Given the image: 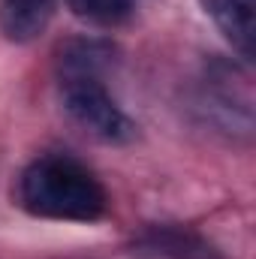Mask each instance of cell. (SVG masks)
<instances>
[{
  "instance_id": "6da1fadb",
  "label": "cell",
  "mask_w": 256,
  "mask_h": 259,
  "mask_svg": "<svg viewBox=\"0 0 256 259\" xmlns=\"http://www.w3.org/2000/svg\"><path fill=\"white\" fill-rule=\"evenodd\" d=\"M15 196L27 214L42 220L94 223L109 208V196L94 172L61 154L33 160L21 172Z\"/></svg>"
},
{
  "instance_id": "7a4b0ae2",
  "label": "cell",
  "mask_w": 256,
  "mask_h": 259,
  "mask_svg": "<svg viewBox=\"0 0 256 259\" xmlns=\"http://www.w3.org/2000/svg\"><path fill=\"white\" fill-rule=\"evenodd\" d=\"M61 100L69 118L103 142L121 145L136 133L133 121L106 91L100 75H61Z\"/></svg>"
},
{
  "instance_id": "3957f363",
  "label": "cell",
  "mask_w": 256,
  "mask_h": 259,
  "mask_svg": "<svg viewBox=\"0 0 256 259\" xmlns=\"http://www.w3.org/2000/svg\"><path fill=\"white\" fill-rule=\"evenodd\" d=\"M226 42L247 64L256 55V0H199Z\"/></svg>"
},
{
  "instance_id": "277c9868",
  "label": "cell",
  "mask_w": 256,
  "mask_h": 259,
  "mask_svg": "<svg viewBox=\"0 0 256 259\" xmlns=\"http://www.w3.org/2000/svg\"><path fill=\"white\" fill-rule=\"evenodd\" d=\"M55 15V0H0V27L12 42L36 39Z\"/></svg>"
},
{
  "instance_id": "5b68a950",
  "label": "cell",
  "mask_w": 256,
  "mask_h": 259,
  "mask_svg": "<svg viewBox=\"0 0 256 259\" xmlns=\"http://www.w3.org/2000/svg\"><path fill=\"white\" fill-rule=\"evenodd\" d=\"M139 244L145 253H154L160 259H217V253L205 241L181 229H151Z\"/></svg>"
},
{
  "instance_id": "8992f818",
  "label": "cell",
  "mask_w": 256,
  "mask_h": 259,
  "mask_svg": "<svg viewBox=\"0 0 256 259\" xmlns=\"http://www.w3.org/2000/svg\"><path fill=\"white\" fill-rule=\"evenodd\" d=\"M69 12L97 27H118L133 18L136 0H66Z\"/></svg>"
}]
</instances>
